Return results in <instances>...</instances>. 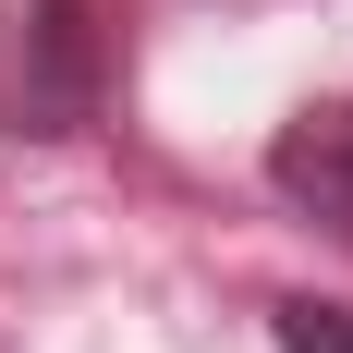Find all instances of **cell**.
I'll return each instance as SVG.
<instances>
[{
	"instance_id": "cell-1",
	"label": "cell",
	"mask_w": 353,
	"mask_h": 353,
	"mask_svg": "<svg viewBox=\"0 0 353 353\" xmlns=\"http://www.w3.org/2000/svg\"><path fill=\"white\" fill-rule=\"evenodd\" d=\"M110 98V37L98 0H0V134L61 146Z\"/></svg>"
},
{
	"instance_id": "cell-2",
	"label": "cell",
	"mask_w": 353,
	"mask_h": 353,
	"mask_svg": "<svg viewBox=\"0 0 353 353\" xmlns=\"http://www.w3.org/2000/svg\"><path fill=\"white\" fill-rule=\"evenodd\" d=\"M268 183H281V195L317 219V232H341V244H353V98L292 110L281 146H268Z\"/></svg>"
},
{
	"instance_id": "cell-3",
	"label": "cell",
	"mask_w": 353,
	"mask_h": 353,
	"mask_svg": "<svg viewBox=\"0 0 353 353\" xmlns=\"http://www.w3.org/2000/svg\"><path fill=\"white\" fill-rule=\"evenodd\" d=\"M268 329H281V353H353V305H317V292H281Z\"/></svg>"
}]
</instances>
